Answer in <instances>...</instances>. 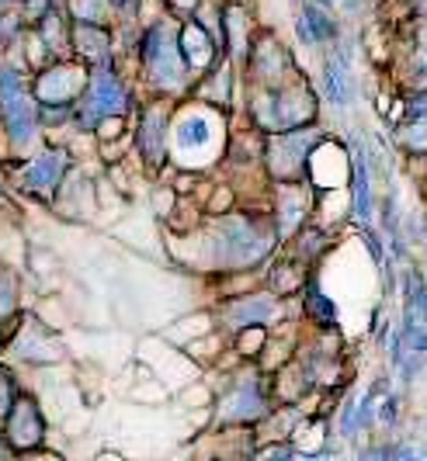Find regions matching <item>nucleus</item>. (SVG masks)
<instances>
[{"label": "nucleus", "instance_id": "obj_1", "mask_svg": "<svg viewBox=\"0 0 427 461\" xmlns=\"http://www.w3.org/2000/svg\"><path fill=\"white\" fill-rule=\"evenodd\" d=\"M209 142H215V118L202 108H185L170 125V146H174V160L181 167L191 163V153H202Z\"/></svg>", "mask_w": 427, "mask_h": 461}, {"label": "nucleus", "instance_id": "obj_2", "mask_svg": "<svg viewBox=\"0 0 427 461\" xmlns=\"http://www.w3.org/2000/svg\"><path fill=\"white\" fill-rule=\"evenodd\" d=\"M14 406V389H11V378L0 371V413H7Z\"/></svg>", "mask_w": 427, "mask_h": 461}]
</instances>
